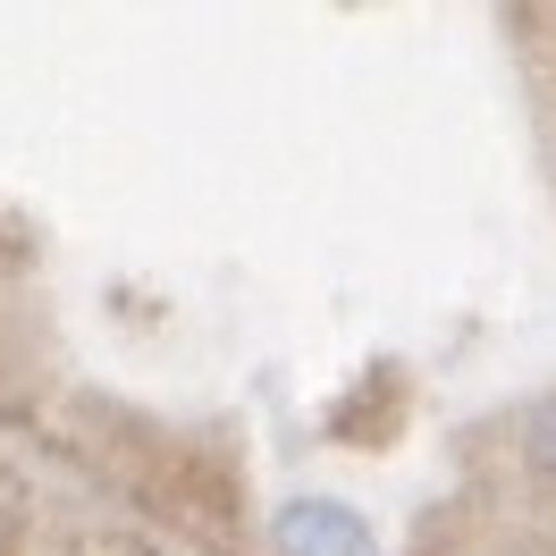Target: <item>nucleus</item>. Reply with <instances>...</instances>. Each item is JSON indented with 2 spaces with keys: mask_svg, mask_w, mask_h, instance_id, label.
Wrapping results in <instances>:
<instances>
[{
  "mask_svg": "<svg viewBox=\"0 0 556 556\" xmlns=\"http://www.w3.org/2000/svg\"><path fill=\"white\" fill-rule=\"evenodd\" d=\"M270 540H278V556H371V531L346 506H329V497H295L270 522Z\"/></svg>",
  "mask_w": 556,
  "mask_h": 556,
  "instance_id": "1",
  "label": "nucleus"
}]
</instances>
